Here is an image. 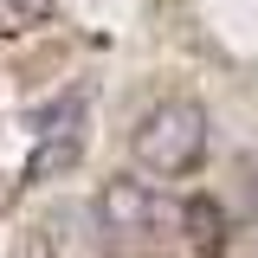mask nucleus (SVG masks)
<instances>
[{
  "label": "nucleus",
  "mask_w": 258,
  "mask_h": 258,
  "mask_svg": "<svg viewBox=\"0 0 258 258\" xmlns=\"http://www.w3.org/2000/svg\"><path fill=\"white\" fill-rule=\"evenodd\" d=\"M174 220L187 226V252L194 258H220L226 252V213H220V200H187Z\"/></svg>",
  "instance_id": "5"
},
{
  "label": "nucleus",
  "mask_w": 258,
  "mask_h": 258,
  "mask_svg": "<svg viewBox=\"0 0 258 258\" xmlns=\"http://www.w3.org/2000/svg\"><path fill=\"white\" fill-rule=\"evenodd\" d=\"M97 213L110 220V232H155V226H174L181 207H168L161 200V181H142V174H116L103 200H97Z\"/></svg>",
  "instance_id": "4"
},
{
  "label": "nucleus",
  "mask_w": 258,
  "mask_h": 258,
  "mask_svg": "<svg viewBox=\"0 0 258 258\" xmlns=\"http://www.w3.org/2000/svg\"><path fill=\"white\" fill-rule=\"evenodd\" d=\"M252 232H258V226H252Z\"/></svg>",
  "instance_id": "7"
},
{
  "label": "nucleus",
  "mask_w": 258,
  "mask_h": 258,
  "mask_svg": "<svg viewBox=\"0 0 258 258\" xmlns=\"http://www.w3.org/2000/svg\"><path fill=\"white\" fill-rule=\"evenodd\" d=\"M52 13H58V0H0V39L52 26Z\"/></svg>",
  "instance_id": "6"
},
{
  "label": "nucleus",
  "mask_w": 258,
  "mask_h": 258,
  "mask_svg": "<svg viewBox=\"0 0 258 258\" xmlns=\"http://www.w3.org/2000/svg\"><path fill=\"white\" fill-rule=\"evenodd\" d=\"M32 252L39 258H116V232L97 213V200H58L32 220Z\"/></svg>",
  "instance_id": "2"
},
{
  "label": "nucleus",
  "mask_w": 258,
  "mask_h": 258,
  "mask_svg": "<svg viewBox=\"0 0 258 258\" xmlns=\"http://www.w3.org/2000/svg\"><path fill=\"white\" fill-rule=\"evenodd\" d=\"M213 142V116L194 103V97H161L149 103L136 123H129V161L142 181H181L207 161Z\"/></svg>",
  "instance_id": "1"
},
{
  "label": "nucleus",
  "mask_w": 258,
  "mask_h": 258,
  "mask_svg": "<svg viewBox=\"0 0 258 258\" xmlns=\"http://www.w3.org/2000/svg\"><path fill=\"white\" fill-rule=\"evenodd\" d=\"M84 142H91V91H84V84H71V91H58L52 103H45V110H39L32 181H45V174H64V168H78Z\"/></svg>",
  "instance_id": "3"
}]
</instances>
